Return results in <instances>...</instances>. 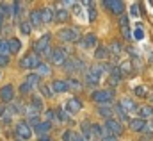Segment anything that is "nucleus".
<instances>
[{
  "mask_svg": "<svg viewBox=\"0 0 153 141\" xmlns=\"http://www.w3.org/2000/svg\"><path fill=\"white\" fill-rule=\"evenodd\" d=\"M87 11H89V22H94V20H96V9L93 7V4L89 5V9H87Z\"/></svg>",
  "mask_w": 153,
  "mask_h": 141,
  "instance_id": "45",
  "label": "nucleus"
},
{
  "mask_svg": "<svg viewBox=\"0 0 153 141\" xmlns=\"http://www.w3.org/2000/svg\"><path fill=\"white\" fill-rule=\"evenodd\" d=\"M53 20L57 23H66L70 20V13L68 9H53Z\"/></svg>",
  "mask_w": 153,
  "mask_h": 141,
  "instance_id": "16",
  "label": "nucleus"
},
{
  "mask_svg": "<svg viewBox=\"0 0 153 141\" xmlns=\"http://www.w3.org/2000/svg\"><path fill=\"white\" fill-rule=\"evenodd\" d=\"M57 38L61 41H64V43H75V41H78L80 34H78V31L73 29V27H64V29H61L57 32Z\"/></svg>",
  "mask_w": 153,
  "mask_h": 141,
  "instance_id": "2",
  "label": "nucleus"
},
{
  "mask_svg": "<svg viewBox=\"0 0 153 141\" xmlns=\"http://www.w3.org/2000/svg\"><path fill=\"white\" fill-rule=\"evenodd\" d=\"M55 122H59V123H71V116L64 109H57L55 111Z\"/></svg>",
  "mask_w": 153,
  "mask_h": 141,
  "instance_id": "22",
  "label": "nucleus"
},
{
  "mask_svg": "<svg viewBox=\"0 0 153 141\" xmlns=\"http://www.w3.org/2000/svg\"><path fill=\"white\" fill-rule=\"evenodd\" d=\"M50 89H52V93H55V95H62V93L70 91L68 82H66V80H62V79H55V80H52Z\"/></svg>",
  "mask_w": 153,
  "mask_h": 141,
  "instance_id": "11",
  "label": "nucleus"
},
{
  "mask_svg": "<svg viewBox=\"0 0 153 141\" xmlns=\"http://www.w3.org/2000/svg\"><path fill=\"white\" fill-rule=\"evenodd\" d=\"M50 38H52L50 34H43L38 41L34 43V52H36V56L43 54V56L50 57V54H52V48H50Z\"/></svg>",
  "mask_w": 153,
  "mask_h": 141,
  "instance_id": "1",
  "label": "nucleus"
},
{
  "mask_svg": "<svg viewBox=\"0 0 153 141\" xmlns=\"http://www.w3.org/2000/svg\"><path fill=\"white\" fill-rule=\"evenodd\" d=\"M121 79H123V75H121V71L117 66H112V70H111V75H109V82L112 84V86H117L119 82H121Z\"/></svg>",
  "mask_w": 153,
  "mask_h": 141,
  "instance_id": "21",
  "label": "nucleus"
},
{
  "mask_svg": "<svg viewBox=\"0 0 153 141\" xmlns=\"http://www.w3.org/2000/svg\"><path fill=\"white\" fill-rule=\"evenodd\" d=\"M34 130L38 132L39 136H45V134H48V132L52 130V123H50V122H46V120H45V122H39L38 125L34 127Z\"/></svg>",
  "mask_w": 153,
  "mask_h": 141,
  "instance_id": "20",
  "label": "nucleus"
},
{
  "mask_svg": "<svg viewBox=\"0 0 153 141\" xmlns=\"http://www.w3.org/2000/svg\"><path fill=\"white\" fill-rule=\"evenodd\" d=\"M130 22H128V16L126 14H121V18H119V29H121V34L123 38H126V39H130L132 38V32H130Z\"/></svg>",
  "mask_w": 153,
  "mask_h": 141,
  "instance_id": "14",
  "label": "nucleus"
},
{
  "mask_svg": "<svg viewBox=\"0 0 153 141\" xmlns=\"http://www.w3.org/2000/svg\"><path fill=\"white\" fill-rule=\"evenodd\" d=\"M114 112L119 116V123H121V122H128V123H130V120H128V112H125V111H123L119 106L114 107Z\"/></svg>",
  "mask_w": 153,
  "mask_h": 141,
  "instance_id": "33",
  "label": "nucleus"
},
{
  "mask_svg": "<svg viewBox=\"0 0 153 141\" xmlns=\"http://www.w3.org/2000/svg\"><path fill=\"white\" fill-rule=\"evenodd\" d=\"M73 141H87V140H85L82 134H75V140H73Z\"/></svg>",
  "mask_w": 153,
  "mask_h": 141,
  "instance_id": "52",
  "label": "nucleus"
},
{
  "mask_svg": "<svg viewBox=\"0 0 153 141\" xmlns=\"http://www.w3.org/2000/svg\"><path fill=\"white\" fill-rule=\"evenodd\" d=\"M5 114H7V106H5V104H2V106H0V118H4Z\"/></svg>",
  "mask_w": 153,
  "mask_h": 141,
  "instance_id": "49",
  "label": "nucleus"
},
{
  "mask_svg": "<svg viewBox=\"0 0 153 141\" xmlns=\"http://www.w3.org/2000/svg\"><path fill=\"white\" fill-rule=\"evenodd\" d=\"M117 68H119V71H121V75H126V73L132 71V64H130L128 61H123L121 66H117Z\"/></svg>",
  "mask_w": 153,
  "mask_h": 141,
  "instance_id": "38",
  "label": "nucleus"
},
{
  "mask_svg": "<svg viewBox=\"0 0 153 141\" xmlns=\"http://www.w3.org/2000/svg\"><path fill=\"white\" fill-rule=\"evenodd\" d=\"M16 136L20 141H29L32 138V129L27 125V122H20L16 123Z\"/></svg>",
  "mask_w": 153,
  "mask_h": 141,
  "instance_id": "6",
  "label": "nucleus"
},
{
  "mask_svg": "<svg viewBox=\"0 0 153 141\" xmlns=\"http://www.w3.org/2000/svg\"><path fill=\"white\" fill-rule=\"evenodd\" d=\"M29 23H30V27H34V29L43 25V20H41V13H39V9L30 11V14H29Z\"/></svg>",
  "mask_w": 153,
  "mask_h": 141,
  "instance_id": "17",
  "label": "nucleus"
},
{
  "mask_svg": "<svg viewBox=\"0 0 153 141\" xmlns=\"http://www.w3.org/2000/svg\"><path fill=\"white\" fill-rule=\"evenodd\" d=\"M9 41V52L11 54H18L20 50H22V41L18 39V38H11V39H7Z\"/></svg>",
  "mask_w": 153,
  "mask_h": 141,
  "instance_id": "25",
  "label": "nucleus"
},
{
  "mask_svg": "<svg viewBox=\"0 0 153 141\" xmlns=\"http://www.w3.org/2000/svg\"><path fill=\"white\" fill-rule=\"evenodd\" d=\"M137 112H139V118H143V120H146V118H153V107H150V106L137 107Z\"/></svg>",
  "mask_w": 153,
  "mask_h": 141,
  "instance_id": "27",
  "label": "nucleus"
},
{
  "mask_svg": "<svg viewBox=\"0 0 153 141\" xmlns=\"http://www.w3.org/2000/svg\"><path fill=\"white\" fill-rule=\"evenodd\" d=\"M75 140V132L70 129V130H64V134H62V141H73Z\"/></svg>",
  "mask_w": 153,
  "mask_h": 141,
  "instance_id": "42",
  "label": "nucleus"
},
{
  "mask_svg": "<svg viewBox=\"0 0 153 141\" xmlns=\"http://www.w3.org/2000/svg\"><path fill=\"white\" fill-rule=\"evenodd\" d=\"M2 23H4V18H2V16H0V27H2Z\"/></svg>",
  "mask_w": 153,
  "mask_h": 141,
  "instance_id": "53",
  "label": "nucleus"
},
{
  "mask_svg": "<svg viewBox=\"0 0 153 141\" xmlns=\"http://www.w3.org/2000/svg\"><path fill=\"white\" fill-rule=\"evenodd\" d=\"M9 64V56H0V68Z\"/></svg>",
  "mask_w": 153,
  "mask_h": 141,
  "instance_id": "47",
  "label": "nucleus"
},
{
  "mask_svg": "<svg viewBox=\"0 0 153 141\" xmlns=\"http://www.w3.org/2000/svg\"><path fill=\"white\" fill-rule=\"evenodd\" d=\"M102 141H117V138H116V136H111V134H107Z\"/></svg>",
  "mask_w": 153,
  "mask_h": 141,
  "instance_id": "50",
  "label": "nucleus"
},
{
  "mask_svg": "<svg viewBox=\"0 0 153 141\" xmlns=\"http://www.w3.org/2000/svg\"><path fill=\"white\" fill-rule=\"evenodd\" d=\"M0 100L4 104H11L14 100V88L11 84H5L2 89H0Z\"/></svg>",
  "mask_w": 153,
  "mask_h": 141,
  "instance_id": "12",
  "label": "nucleus"
},
{
  "mask_svg": "<svg viewBox=\"0 0 153 141\" xmlns=\"http://www.w3.org/2000/svg\"><path fill=\"white\" fill-rule=\"evenodd\" d=\"M68 88H70V89H80V88H82V84H80V80H78V79H70Z\"/></svg>",
  "mask_w": 153,
  "mask_h": 141,
  "instance_id": "40",
  "label": "nucleus"
},
{
  "mask_svg": "<svg viewBox=\"0 0 153 141\" xmlns=\"http://www.w3.org/2000/svg\"><path fill=\"white\" fill-rule=\"evenodd\" d=\"M80 130H82V136L85 138V140H93V134H91V123L89 122H82L80 123Z\"/></svg>",
  "mask_w": 153,
  "mask_h": 141,
  "instance_id": "29",
  "label": "nucleus"
},
{
  "mask_svg": "<svg viewBox=\"0 0 153 141\" xmlns=\"http://www.w3.org/2000/svg\"><path fill=\"white\" fill-rule=\"evenodd\" d=\"M11 14H13V5L2 2V4H0V16L5 18V16H11Z\"/></svg>",
  "mask_w": 153,
  "mask_h": 141,
  "instance_id": "30",
  "label": "nucleus"
},
{
  "mask_svg": "<svg viewBox=\"0 0 153 141\" xmlns=\"http://www.w3.org/2000/svg\"><path fill=\"white\" fill-rule=\"evenodd\" d=\"M38 141H52V140H50V136H48V134H45V136H39Z\"/></svg>",
  "mask_w": 153,
  "mask_h": 141,
  "instance_id": "51",
  "label": "nucleus"
},
{
  "mask_svg": "<svg viewBox=\"0 0 153 141\" xmlns=\"http://www.w3.org/2000/svg\"><path fill=\"white\" fill-rule=\"evenodd\" d=\"M146 127H148V123H146V120H143V118H134V120H130V129H132L134 132H144Z\"/></svg>",
  "mask_w": 153,
  "mask_h": 141,
  "instance_id": "15",
  "label": "nucleus"
},
{
  "mask_svg": "<svg viewBox=\"0 0 153 141\" xmlns=\"http://www.w3.org/2000/svg\"><path fill=\"white\" fill-rule=\"evenodd\" d=\"M39 13H41L43 25H48V23L53 22V9L52 7H43V9H39Z\"/></svg>",
  "mask_w": 153,
  "mask_h": 141,
  "instance_id": "19",
  "label": "nucleus"
},
{
  "mask_svg": "<svg viewBox=\"0 0 153 141\" xmlns=\"http://www.w3.org/2000/svg\"><path fill=\"white\" fill-rule=\"evenodd\" d=\"M134 38H135V39H137V41H141V39H143V38H144V32H143V29H141V27H139V29H135V31H134Z\"/></svg>",
  "mask_w": 153,
  "mask_h": 141,
  "instance_id": "46",
  "label": "nucleus"
},
{
  "mask_svg": "<svg viewBox=\"0 0 153 141\" xmlns=\"http://www.w3.org/2000/svg\"><path fill=\"white\" fill-rule=\"evenodd\" d=\"M48 59H50L52 64H55V66H62L64 61H66L68 57H66V52H64L62 48H52V54H50Z\"/></svg>",
  "mask_w": 153,
  "mask_h": 141,
  "instance_id": "8",
  "label": "nucleus"
},
{
  "mask_svg": "<svg viewBox=\"0 0 153 141\" xmlns=\"http://www.w3.org/2000/svg\"><path fill=\"white\" fill-rule=\"evenodd\" d=\"M36 70H38L36 73H38L39 77H41V75H48V73H50V66H48L46 63H39V66Z\"/></svg>",
  "mask_w": 153,
  "mask_h": 141,
  "instance_id": "36",
  "label": "nucleus"
},
{
  "mask_svg": "<svg viewBox=\"0 0 153 141\" xmlns=\"http://www.w3.org/2000/svg\"><path fill=\"white\" fill-rule=\"evenodd\" d=\"M30 91H32V88H30L27 82H23V84L20 86V93H22V95H29Z\"/></svg>",
  "mask_w": 153,
  "mask_h": 141,
  "instance_id": "43",
  "label": "nucleus"
},
{
  "mask_svg": "<svg viewBox=\"0 0 153 141\" xmlns=\"http://www.w3.org/2000/svg\"><path fill=\"white\" fill-rule=\"evenodd\" d=\"M98 114L102 118H105V120H111V118H114V109L109 106H100L98 107Z\"/></svg>",
  "mask_w": 153,
  "mask_h": 141,
  "instance_id": "24",
  "label": "nucleus"
},
{
  "mask_svg": "<svg viewBox=\"0 0 153 141\" xmlns=\"http://www.w3.org/2000/svg\"><path fill=\"white\" fill-rule=\"evenodd\" d=\"M11 5H13V16L22 14V11H23V4H22V2H13Z\"/></svg>",
  "mask_w": 153,
  "mask_h": 141,
  "instance_id": "37",
  "label": "nucleus"
},
{
  "mask_svg": "<svg viewBox=\"0 0 153 141\" xmlns=\"http://www.w3.org/2000/svg\"><path fill=\"white\" fill-rule=\"evenodd\" d=\"M64 111L70 114V116H73V114H78L80 111H82V102L78 100V98H70L68 102H66V106H64Z\"/></svg>",
  "mask_w": 153,
  "mask_h": 141,
  "instance_id": "9",
  "label": "nucleus"
},
{
  "mask_svg": "<svg viewBox=\"0 0 153 141\" xmlns=\"http://www.w3.org/2000/svg\"><path fill=\"white\" fill-rule=\"evenodd\" d=\"M152 102H153V97H152Z\"/></svg>",
  "mask_w": 153,
  "mask_h": 141,
  "instance_id": "54",
  "label": "nucleus"
},
{
  "mask_svg": "<svg viewBox=\"0 0 153 141\" xmlns=\"http://www.w3.org/2000/svg\"><path fill=\"white\" fill-rule=\"evenodd\" d=\"M135 95L144 98V97H148V89H146L144 86H137V88H135Z\"/></svg>",
  "mask_w": 153,
  "mask_h": 141,
  "instance_id": "41",
  "label": "nucleus"
},
{
  "mask_svg": "<svg viewBox=\"0 0 153 141\" xmlns=\"http://www.w3.org/2000/svg\"><path fill=\"white\" fill-rule=\"evenodd\" d=\"M39 80H41V77H39L38 73H29V75L25 77V80H23V82H27V84H29V86L34 89L36 86L39 88Z\"/></svg>",
  "mask_w": 153,
  "mask_h": 141,
  "instance_id": "26",
  "label": "nucleus"
},
{
  "mask_svg": "<svg viewBox=\"0 0 153 141\" xmlns=\"http://www.w3.org/2000/svg\"><path fill=\"white\" fill-rule=\"evenodd\" d=\"M109 56H111V52H109V48L103 46V45H100V46L94 50V57H96V59H107Z\"/></svg>",
  "mask_w": 153,
  "mask_h": 141,
  "instance_id": "28",
  "label": "nucleus"
},
{
  "mask_svg": "<svg viewBox=\"0 0 153 141\" xmlns=\"http://www.w3.org/2000/svg\"><path fill=\"white\" fill-rule=\"evenodd\" d=\"M112 97H114V91L112 89H96V91H93V95H91V98L96 102V104H109L111 100H112Z\"/></svg>",
  "mask_w": 153,
  "mask_h": 141,
  "instance_id": "3",
  "label": "nucleus"
},
{
  "mask_svg": "<svg viewBox=\"0 0 153 141\" xmlns=\"http://www.w3.org/2000/svg\"><path fill=\"white\" fill-rule=\"evenodd\" d=\"M130 13H132V16H139V5H137V4H134V5H132V9H130Z\"/></svg>",
  "mask_w": 153,
  "mask_h": 141,
  "instance_id": "48",
  "label": "nucleus"
},
{
  "mask_svg": "<svg viewBox=\"0 0 153 141\" xmlns=\"http://www.w3.org/2000/svg\"><path fill=\"white\" fill-rule=\"evenodd\" d=\"M103 129L107 130V134L116 136V138L123 134V123H119V120H116V118L105 120V125H103Z\"/></svg>",
  "mask_w": 153,
  "mask_h": 141,
  "instance_id": "4",
  "label": "nucleus"
},
{
  "mask_svg": "<svg viewBox=\"0 0 153 141\" xmlns=\"http://www.w3.org/2000/svg\"><path fill=\"white\" fill-rule=\"evenodd\" d=\"M117 106L121 107L125 112H132V111H137V104H135L132 98H121Z\"/></svg>",
  "mask_w": 153,
  "mask_h": 141,
  "instance_id": "18",
  "label": "nucleus"
},
{
  "mask_svg": "<svg viewBox=\"0 0 153 141\" xmlns=\"http://www.w3.org/2000/svg\"><path fill=\"white\" fill-rule=\"evenodd\" d=\"M152 125H153V123H152Z\"/></svg>",
  "mask_w": 153,
  "mask_h": 141,
  "instance_id": "57",
  "label": "nucleus"
},
{
  "mask_svg": "<svg viewBox=\"0 0 153 141\" xmlns=\"http://www.w3.org/2000/svg\"><path fill=\"white\" fill-rule=\"evenodd\" d=\"M30 107H34L38 112H39V111H43V109H45V107H43V98L38 97V95H34V97H32V100H30Z\"/></svg>",
  "mask_w": 153,
  "mask_h": 141,
  "instance_id": "31",
  "label": "nucleus"
},
{
  "mask_svg": "<svg viewBox=\"0 0 153 141\" xmlns=\"http://www.w3.org/2000/svg\"><path fill=\"white\" fill-rule=\"evenodd\" d=\"M45 116H46V122H55V111H52V109H48V111H45Z\"/></svg>",
  "mask_w": 153,
  "mask_h": 141,
  "instance_id": "44",
  "label": "nucleus"
},
{
  "mask_svg": "<svg viewBox=\"0 0 153 141\" xmlns=\"http://www.w3.org/2000/svg\"><path fill=\"white\" fill-rule=\"evenodd\" d=\"M9 41H0V56H9Z\"/></svg>",
  "mask_w": 153,
  "mask_h": 141,
  "instance_id": "39",
  "label": "nucleus"
},
{
  "mask_svg": "<svg viewBox=\"0 0 153 141\" xmlns=\"http://www.w3.org/2000/svg\"><path fill=\"white\" fill-rule=\"evenodd\" d=\"M0 77H2V75H0Z\"/></svg>",
  "mask_w": 153,
  "mask_h": 141,
  "instance_id": "56",
  "label": "nucleus"
},
{
  "mask_svg": "<svg viewBox=\"0 0 153 141\" xmlns=\"http://www.w3.org/2000/svg\"><path fill=\"white\" fill-rule=\"evenodd\" d=\"M91 134H93V138H102L103 140L107 136V130L98 123H91Z\"/></svg>",
  "mask_w": 153,
  "mask_h": 141,
  "instance_id": "23",
  "label": "nucleus"
},
{
  "mask_svg": "<svg viewBox=\"0 0 153 141\" xmlns=\"http://www.w3.org/2000/svg\"><path fill=\"white\" fill-rule=\"evenodd\" d=\"M109 52H111V54H114V56H119V54L123 52L121 43H119V41H112V43L109 45Z\"/></svg>",
  "mask_w": 153,
  "mask_h": 141,
  "instance_id": "32",
  "label": "nucleus"
},
{
  "mask_svg": "<svg viewBox=\"0 0 153 141\" xmlns=\"http://www.w3.org/2000/svg\"><path fill=\"white\" fill-rule=\"evenodd\" d=\"M16 141H20V140H16Z\"/></svg>",
  "mask_w": 153,
  "mask_h": 141,
  "instance_id": "55",
  "label": "nucleus"
},
{
  "mask_svg": "<svg viewBox=\"0 0 153 141\" xmlns=\"http://www.w3.org/2000/svg\"><path fill=\"white\" fill-rule=\"evenodd\" d=\"M20 32L23 36H29L32 32V27H30V23L29 22H20Z\"/></svg>",
  "mask_w": 153,
  "mask_h": 141,
  "instance_id": "35",
  "label": "nucleus"
},
{
  "mask_svg": "<svg viewBox=\"0 0 153 141\" xmlns=\"http://www.w3.org/2000/svg\"><path fill=\"white\" fill-rule=\"evenodd\" d=\"M84 61H80V59H76V57H70V59H66L64 61V64H62V68L66 71H70V73H73V71H82L84 70Z\"/></svg>",
  "mask_w": 153,
  "mask_h": 141,
  "instance_id": "7",
  "label": "nucleus"
},
{
  "mask_svg": "<svg viewBox=\"0 0 153 141\" xmlns=\"http://www.w3.org/2000/svg\"><path fill=\"white\" fill-rule=\"evenodd\" d=\"M103 5L112 13V14H123V11H125V4L123 2H119V0H105L103 2Z\"/></svg>",
  "mask_w": 153,
  "mask_h": 141,
  "instance_id": "10",
  "label": "nucleus"
},
{
  "mask_svg": "<svg viewBox=\"0 0 153 141\" xmlns=\"http://www.w3.org/2000/svg\"><path fill=\"white\" fill-rule=\"evenodd\" d=\"M39 91H41V95H43L45 98H52V97H53L50 86H46V84H39Z\"/></svg>",
  "mask_w": 153,
  "mask_h": 141,
  "instance_id": "34",
  "label": "nucleus"
},
{
  "mask_svg": "<svg viewBox=\"0 0 153 141\" xmlns=\"http://www.w3.org/2000/svg\"><path fill=\"white\" fill-rule=\"evenodd\" d=\"M78 45H80V48H84V50H91V48L96 46V36L93 34V32L82 36V39L78 41Z\"/></svg>",
  "mask_w": 153,
  "mask_h": 141,
  "instance_id": "13",
  "label": "nucleus"
},
{
  "mask_svg": "<svg viewBox=\"0 0 153 141\" xmlns=\"http://www.w3.org/2000/svg\"><path fill=\"white\" fill-rule=\"evenodd\" d=\"M39 56L36 54H27L25 57H22L20 59V68H23V70H34V68H38L39 66Z\"/></svg>",
  "mask_w": 153,
  "mask_h": 141,
  "instance_id": "5",
  "label": "nucleus"
}]
</instances>
